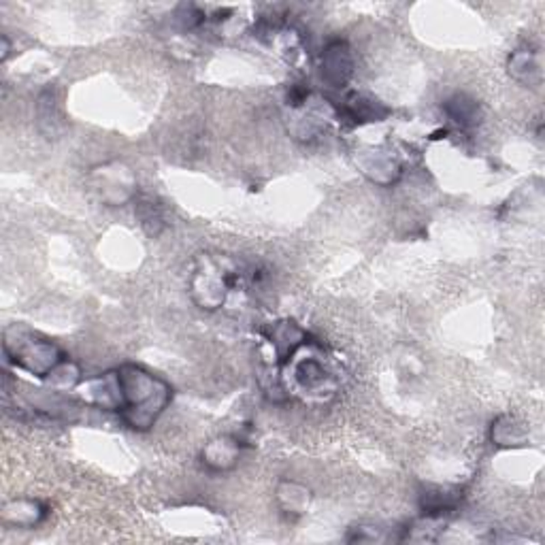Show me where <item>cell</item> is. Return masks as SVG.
Masks as SVG:
<instances>
[{"instance_id":"obj_8","label":"cell","mask_w":545,"mask_h":545,"mask_svg":"<svg viewBox=\"0 0 545 545\" xmlns=\"http://www.w3.org/2000/svg\"><path fill=\"white\" fill-rule=\"evenodd\" d=\"M239 454H241V445L235 437H218L209 441L203 447V454H200V460L209 471H229L237 465Z\"/></svg>"},{"instance_id":"obj_9","label":"cell","mask_w":545,"mask_h":545,"mask_svg":"<svg viewBox=\"0 0 545 545\" xmlns=\"http://www.w3.org/2000/svg\"><path fill=\"white\" fill-rule=\"evenodd\" d=\"M277 505L288 518H301L311 505V490L296 482H282L277 488Z\"/></svg>"},{"instance_id":"obj_16","label":"cell","mask_w":545,"mask_h":545,"mask_svg":"<svg viewBox=\"0 0 545 545\" xmlns=\"http://www.w3.org/2000/svg\"><path fill=\"white\" fill-rule=\"evenodd\" d=\"M6 56H9V38L3 37V60H6Z\"/></svg>"},{"instance_id":"obj_5","label":"cell","mask_w":545,"mask_h":545,"mask_svg":"<svg viewBox=\"0 0 545 545\" xmlns=\"http://www.w3.org/2000/svg\"><path fill=\"white\" fill-rule=\"evenodd\" d=\"M322 81L330 88H346L354 73V56L346 41H333L322 54Z\"/></svg>"},{"instance_id":"obj_10","label":"cell","mask_w":545,"mask_h":545,"mask_svg":"<svg viewBox=\"0 0 545 545\" xmlns=\"http://www.w3.org/2000/svg\"><path fill=\"white\" fill-rule=\"evenodd\" d=\"M443 112L447 113V118L463 128H473L482 122V109H479L477 101L463 92L450 96L443 102Z\"/></svg>"},{"instance_id":"obj_4","label":"cell","mask_w":545,"mask_h":545,"mask_svg":"<svg viewBox=\"0 0 545 545\" xmlns=\"http://www.w3.org/2000/svg\"><path fill=\"white\" fill-rule=\"evenodd\" d=\"M88 186L96 200L109 207L126 205L128 200L136 198V177L133 168L120 160L94 166L88 175Z\"/></svg>"},{"instance_id":"obj_1","label":"cell","mask_w":545,"mask_h":545,"mask_svg":"<svg viewBox=\"0 0 545 545\" xmlns=\"http://www.w3.org/2000/svg\"><path fill=\"white\" fill-rule=\"evenodd\" d=\"M122 418L134 431H147L155 424L173 399L171 386L158 375H152L136 365H124L118 371Z\"/></svg>"},{"instance_id":"obj_3","label":"cell","mask_w":545,"mask_h":545,"mask_svg":"<svg viewBox=\"0 0 545 545\" xmlns=\"http://www.w3.org/2000/svg\"><path fill=\"white\" fill-rule=\"evenodd\" d=\"M5 356L22 371L37 375V378H49V373L62 365V349L43 337L32 335L30 330L19 326L6 328L5 333Z\"/></svg>"},{"instance_id":"obj_7","label":"cell","mask_w":545,"mask_h":545,"mask_svg":"<svg viewBox=\"0 0 545 545\" xmlns=\"http://www.w3.org/2000/svg\"><path fill=\"white\" fill-rule=\"evenodd\" d=\"M48 518V508L35 498H16L3 508V522L6 527L35 529Z\"/></svg>"},{"instance_id":"obj_6","label":"cell","mask_w":545,"mask_h":545,"mask_svg":"<svg viewBox=\"0 0 545 545\" xmlns=\"http://www.w3.org/2000/svg\"><path fill=\"white\" fill-rule=\"evenodd\" d=\"M509 75L516 81L529 88L541 86L543 81V58L540 49H518L509 56L508 62Z\"/></svg>"},{"instance_id":"obj_11","label":"cell","mask_w":545,"mask_h":545,"mask_svg":"<svg viewBox=\"0 0 545 545\" xmlns=\"http://www.w3.org/2000/svg\"><path fill=\"white\" fill-rule=\"evenodd\" d=\"M134 211H136V218H139V222L143 226V230L147 232L149 237H158L162 230L166 229V209L165 205L160 203L155 197H141L136 198V205H134Z\"/></svg>"},{"instance_id":"obj_12","label":"cell","mask_w":545,"mask_h":545,"mask_svg":"<svg viewBox=\"0 0 545 545\" xmlns=\"http://www.w3.org/2000/svg\"><path fill=\"white\" fill-rule=\"evenodd\" d=\"M492 443L498 447H520L527 445L529 431L520 420L511 418V415H503L492 424Z\"/></svg>"},{"instance_id":"obj_13","label":"cell","mask_w":545,"mask_h":545,"mask_svg":"<svg viewBox=\"0 0 545 545\" xmlns=\"http://www.w3.org/2000/svg\"><path fill=\"white\" fill-rule=\"evenodd\" d=\"M365 173L378 184H392L394 179L399 177L401 166L392 158H388L386 154L381 152H369L367 158L360 162Z\"/></svg>"},{"instance_id":"obj_2","label":"cell","mask_w":545,"mask_h":545,"mask_svg":"<svg viewBox=\"0 0 545 545\" xmlns=\"http://www.w3.org/2000/svg\"><path fill=\"white\" fill-rule=\"evenodd\" d=\"M250 285V271L243 269L232 256L207 251L194 261L190 294L200 309H222L235 294H245Z\"/></svg>"},{"instance_id":"obj_14","label":"cell","mask_w":545,"mask_h":545,"mask_svg":"<svg viewBox=\"0 0 545 545\" xmlns=\"http://www.w3.org/2000/svg\"><path fill=\"white\" fill-rule=\"evenodd\" d=\"M441 527H443V516L424 514V518H420L411 527L405 529L403 541H434L439 530H443Z\"/></svg>"},{"instance_id":"obj_15","label":"cell","mask_w":545,"mask_h":545,"mask_svg":"<svg viewBox=\"0 0 545 545\" xmlns=\"http://www.w3.org/2000/svg\"><path fill=\"white\" fill-rule=\"evenodd\" d=\"M60 122V115H58V105L56 99L51 92H45L41 99H38V124L41 128L45 124H51V133H54V126Z\"/></svg>"}]
</instances>
